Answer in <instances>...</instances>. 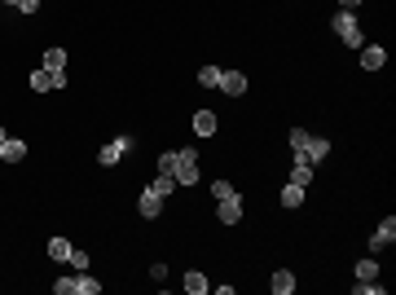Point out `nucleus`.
Here are the masks:
<instances>
[{
    "instance_id": "2f4dec72",
    "label": "nucleus",
    "mask_w": 396,
    "mask_h": 295,
    "mask_svg": "<svg viewBox=\"0 0 396 295\" xmlns=\"http://www.w3.org/2000/svg\"><path fill=\"white\" fill-rule=\"evenodd\" d=\"M5 137H9V133H5V128H0V146H5Z\"/></svg>"
},
{
    "instance_id": "7ed1b4c3",
    "label": "nucleus",
    "mask_w": 396,
    "mask_h": 295,
    "mask_svg": "<svg viewBox=\"0 0 396 295\" xmlns=\"http://www.w3.org/2000/svg\"><path fill=\"white\" fill-rule=\"evenodd\" d=\"M132 146H137V141H132L128 133H119L115 141H106V146L97 150V163H102V168H115V163H124V155H128Z\"/></svg>"
},
{
    "instance_id": "4468645a",
    "label": "nucleus",
    "mask_w": 396,
    "mask_h": 295,
    "mask_svg": "<svg viewBox=\"0 0 396 295\" xmlns=\"http://www.w3.org/2000/svg\"><path fill=\"white\" fill-rule=\"evenodd\" d=\"M0 159H5V163H22V159H27V141L5 137V146H0Z\"/></svg>"
},
{
    "instance_id": "f8f14e48",
    "label": "nucleus",
    "mask_w": 396,
    "mask_h": 295,
    "mask_svg": "<svg viewBox=\"0 0 396 295\" xmlns=\"http://www.w3.org/2000/svg\"><path fill=\"white\" fill-rule=\"evenodd\" d=\"M313 181H317V168H313V163H304V159H295V168H291V185L308 190Z\"/></svg>"
},
{
    "instance_id": "2eb2a0df",
    "label": "nucleus",
    "mask_w": 396,
    "mask_h": 295,
    "mask_svg": "<svg viewBox=\"0 0 396 295\" xmlns=\"http://www.w3.org/2000/svg\"><path fill=\"white\" fill-rule=\"evenodd\" d=\"M75 295H102V282L88 274V269H79L75 274Z\"/></svg>"
},
{
    "instance_id": "412c9836",
    "label": "nucleus",
    "mask_w": 396,
    "mask_h": 295,
    "mask_svg": "<svg viewBox=\"0 0 396 295\" xmlns=\"http://www.w3.org/2000/svg\"><path fill=\"white\" fill-rule=\"evenodd\" d=\"M278 198H282V207H291V211H295L299 203H304V190H299V185H291V181H286V185H282V194H278Z\"/></svg>"
},
{
    "instance_id": "ddd939ff",
    "label": "nucleus",
    "mask_w": 396,
    "mask_h": 295,
    "mask_svg": "<svg viewBox=\"0 0 396 295\" xmlns=\"http://www.w3.org/2000/svg\"><path fill=\"white\" fill-rule=\"evenodd\" d=\"M295 287H299V282H295V274H291V269H278V274L269 278V291H273V295H291Z\"/></svg>"
},
{
    "instance_id": "a878e982",
    "label": "nucleus",
    "mask_w": 396,
    "mask_h": 295,
    "mask_svg": "<svg viewBox=\"0 0 396 295\" xmlns=\"http://www.w3.org/2000/svg\"><path fill=\"white\" fill-rule=\"evenodd\" d=\"M198 84L202 88H216V84H220V66H202L198 70Z\"/></svg>"
},
{
    "instance_id": "bb28decb",
    "label": "nucleus",
    "mask_w": 396,
    "mask_h": 295,
    "mask_svg": "<svg viewBox=\"0 0 396 295\" xmlns=\"http://www.w3.org/2000/svg\"><path fill=\"white\" fill-rule=\"evenodd\" d=\"M159 172L163 176H176V150H163V155H159Z\"/></svg>"
},
{
    "instance_id": "c85d7f7f",
    "label": "nucleus",
    "mask_w": 396,
    "mask_h": 295,
    "mask_svg": "<svg viewBox=\"0 0 396 295\" xmlns=\"http://www.w3.org/2000/svg\"><path fill=\"white\" fill-rule=\"evenodd\" d=\"M150 278H154V282H163V278H167V265H163V260H154V265H150Z\"/></svg>"
},
{
    "instance_id": "6ab92c4d",
    "label": "nucleus",
    "mask_w": 396,
    "mask_h": 295,
    "mask_svg": "<svg viewBox=\"0 0 396 295\" xmlns=\"http://www.w3.org/2000/svg\"><path fill=\"white\" fill-rule=\"evenodd\" d=\"M352 278H357V282H370V278H379V260H375V256H366V260H357Z\"/></svg>"
},
{
    "instance_id": "cd10ccee",
    "label": "nucleus",
    "mask_w": 396,
    "mask_h": 295,
    "mask_svg": "<svg viewBox=\"0 0 396 295\" xmlns=\"http://www.w3.org/2000/svg\"><path fill=\"white\" fill-rule=\"evenodd\" d=\"M53 295H75V278H57L53 282Z\"/></svg>"
},
{
    "instance_id": "0eeeda50",
    "label": "nucleus",
    "mask_w": 396,
    "mask_h": 295,
    "mask_svg": "<svg viewBox=\"0 0 396 295\" xmlns=\"http://www.w3.org/2000/svg\"><path fill=\"white\" fill-rule=\"evenodd\" d=\"M388 66V49L383 44H361V70H383Z\"/></svg>"
},
{
    "instance_id": "4be33fe9",
    "label": "nucleus",
    "mask_w": 396,
    "mask_h": 295,
    "mask_svg": "<svg viewBox=\"0 0 396 295\" xmlns=\"http://www.w3.org/2000/svg\"><path fill=\"white\" fill-rule=\"evenodd\" d=\"M234 194H238L234 181H225V176H216V181H211V198H216V203H220V198H234Z\"/></svg>"
},
{
    "instance_id": "f257e3e1",
    "label": "nucleus",
    "mask_w": 396,
    "mask_h": 295,
    "mask_svg": "<svg viewBox=\"0 0 396 295\" xmlns=\"http://www.w3.org/2000/svg\"><path fill=\"white\" fill-rule=\"evenodd\" d=\"M330 27H334V35L348 44V49H361L366 44V35H361V22H357V14L352 9H339V14L330 18Z\"/></svg>"
},
{
    "instance_id": "423d86ee",
    "label": "nucleus",
    "mask_w": 396,
    "mask_h": 295,
    "mask_svg": "<svg viewBox=\"0 0 396 295\" xmlns=\"http://www.w3.org/2000/svg\"><path fill=\"white\" fill-rule=\"evenodd\" d=\"M216 88H220L225 97H243V93H247V75H243V70H220V84H216Z\"/></svg>"
},
{
    "instance_id": "c756f323",
    "label": "nucleus",
    "mask_w": 396,
    "mask_h": 295,
    "mask_svg": "<svg viewBox=\"0 0 396 295\" xmlns=\"http://www.w3.org/2000/svg\"><path fill=\"white\" fill-rule=\"evenodd\" d=\"M18 9H22V14H27V18H31V14H35V9H40V0H22V5H18Z\"/></svg>"
},
{
    "instance_id": "dca6fc26",
    "label": "nucleus",
    "mask_w": 396,
    "mask_h": 295,
    "mask_svg": "<svg viewBox=\"0 0 396 295\" xmlns=\"http://www.w3.org/2000/svg\"><path fill=\"white\" fill-rule=\"evenodd\" d=\"M66 66H70L66 49H57V44H53V49H44V70H66Z\"/></svg>"
},
{
    "instance_id": "20e7f679",
    "label": "nucleus",
    "mask_w": 396,
    "mask_h": 295,
    "mask_svg": "<svg viewBox=\"0 0 396 295\" xmlns=\"http://www.w3.org/2000/svg\"><path fill=\"white\" fill-rule=\"evenodd\" d=\"M396 242V216L388 211V216L379 220V229L370 234V256H379V251H388V247Z\"/></svg>"
},
{
    "instance_id": "9b49d317",
    "label": "nucleus",
    "mask_w": 396,
    "mask_h": 295,
    "mask_svg": "<svg viewBox=\"0 0 396 295\" xmlns=\"http://www.w3.org/2000/svg\"><path fill=\"white\" fill-rule=\"evenodd\" d=\"M181 287H185L189 295H207V291H211V278L202 274V269H189V274L181 278Z\"/></svg>"
},
{
    "instance_id": "393cba45",
    "label": "nucleus",
    "mask_w": 396,
    "mask_h": 295,
    "mask_svg": "<svg viewBox=\"0 0 396 295\" xmlns=\"http://www.w3.org/2000/svg\"><path fill=\"white\" fill-rule=\"evenodd\" d=\"M66 265H70V269L79 274V269H88V265H93V256L84 251V247H70V260H66Z\"/></svg>"
},
{
    "instance_id": "f03ea898",
    "label": "nucleus",
    "mask_w": 396,
    "mask_h": 295,
    "mask_svg": "<svg viewBox=\"0 0 396 295\" xmlns=\"http://www.w3.org/2000/svg\"><path fill=\"white\" fill-rule=\"evenodd\" d=\"M176 185H198V146L176 150Z\"/></svg>"
},
{
    "instance_id": "7c9ffc66",
    "label": "nucleus",
    "mask_w": 396,
    "mask_h": 295,
    "mask_svg": "<svg viewBox=\"0 0 396 295\" xmlns=\"http://www.w3.org/2000/svg\"><path fill=\"white\" fill-rule=\"evenodd\" d=\"M357 5H361V0H339V9H352V14H357Z\"/></svg>"
},
{
    "instance_id": "9d476101",
    "label": "nucleus",
    "mask_w": 396,
    "mask_h": 295,
    "mask_svg": "<svg viewBox=\"0 0 396 295\" xmlns=\"http://www.w3.org/2000/svg\"><path fill=\"white\" fill-rule=\"evenodd\" d=\"M216 133H220V120H216L211 111H194V137L207 141V137H216Z\"/></svg>"
},
{
    "instance_id": "39448f33",
    "label": "nucleus",
    "mask_w": 396,
    "mask_h": 295,
    "mask_svg": "<svg viewBox=\"0 0 396 295\" xmlns=\"http://www.w3.org/2000/svg\"><path fill=\"white\" fill-rule=\"evenodd\" d=\"M243 211H247V198H243V194L220 198V203H216V220H220V225H238V220H243Z\"/></svg>"
},
{
    "instance_id": "aec40b11",
    "label": "nucleus",
    "mask_w": 396,
    "mask_h": 295,
    "mask_svg": "<svg viewBox=\"0 0 396 295\" xmlns=\"http://www.w3.org/2000/svg\"><path fill=\"white\" fill-rule=\"evenodd\" d=\"M308 128H291V133H286V146H291V155H304V146H308Z\"/></svg>"
},
{
    "instance_id": "b1692460",
    "label": "nucleus",
    "mask_w": 396,
    "mask_h": 295,
    "mask_svg": "<svg viewBox=\"0 0 396 295\" xmlns=\"http://www.w3.org/2000/svg\"><path fill=\"white\" fill-rule=\"evenodd\" d=\"M27 84H31V93H49V70H31V75H27Z\"/></svg>"
},
{
    "instance_id": "5701e85b",
    "label": "nucleus",
    "mask_w": 396,
    "mask_h": 295,
    "mask_svg": "<svg viewBox=\"0 0 396 295\" xmlns=\"http://www.w3.org/2000/svg\"><path fill=\"white\" fill-rule=\"evenodd\" d=\"M352 295H388V287H383V282H352Z\"/></svg>"
},
{
    "instance_id": "a211bd4d",
    "label": "nucleus",
    "mask_w": 396,
    "mask_h": 295,
    "mask_svg": "<svg viewBox=\"0 0 396 295\" xmlns=\"http://www.w3.org/2000/svg\"><path fill=\"white\" fill-rule=\"evenodd\" d=\"M146 190H154L159 198H172V194H176V176H163V172H159V176L146 185Z\"/></svg>"
},
{
    "instance_id": "1a4fd4ad",
    "label": "nucleus",
    "mask_w": 396,
    "mask_h": 295,
    "mask_svg": "<svg viewBox=\"0 0 396 295\" xmlns=\"http://www.w3.org/2000/svg\"><path fill=\"white\" fill-rule=\"evenodd\" d=\"M137 211H141V220H154V216L163 211V198L154 194V190H141V194H137Z\"/></svg>"
},
{
    "instance_id": "f3484780",
    "label": "nucleus",
    "mask_w": 396,
    "mask_h": 295,
    "mask_svg": "<svg viewBox=\"0 0 396 295\" xmlns=\"http://www.w3.org/2000/svg\"><path fill=\"white\" fill-rule=\"evenodd\" d=\"M49 260H57V265L70 260V238H62V234H57V238H49Z\"/></svg>"
},
{
    "instance_id": "6e6552de",
    "label": "nucleus",
    "mask_w": 396,
    "mask_h": 295,
    "mask_svg": "<svg viewBox=\"0 0 396 295\" xmlns=\"http://www.w3.org/2000/svg\"><path fill=\"white\" fill-rule=\"evenodd\" d=\"M326 155H330V141H326V137H308L304 155H295V159H304V163H313V168H317V163L326 159Z\"/></svg>"
}]
</instances>
